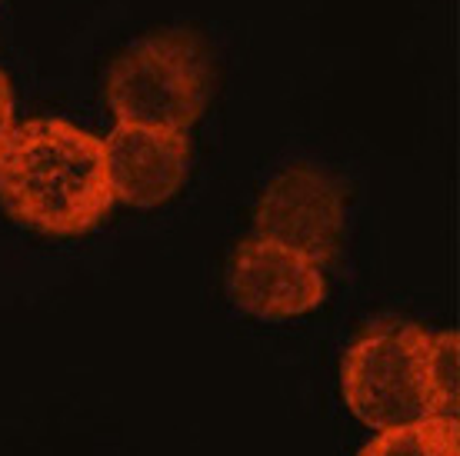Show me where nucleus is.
<instances>
[{
	"mask_svg": "<svg viewBox=\"0 0 460 456\" xmlns=\"http://www.w3.org/2000/svg\"><path fill=\"white\" fill-rule=\"evenodd\" d=\"M0 204L17 224L77 237L111 214L104 140L60 117L13 127L0 150Z\"/></svg>",
	"mask_w": 460,
	"mask_h": 456,
	"instance_id": "1",
	"label": "nucleus"
},
{
	"mask_svg": "<svg viewBox=\"0 0 460 456\" xmlns=\"http://www.w3.org/2000/svg\"><path fill=\"white\" fill-rule=\"evenodd\" d=\"M208 101V47L184 27H171L130 44L107 74V103L117 124L187 134V127L204 114Z\"/></svg>",
	"mask_w": 460,
	"mask_h": 456,
	"instance_id": "2",
	"label": "nucleus"
},
{
	"mask_svg": "<svg viewBox=\"0 0 460 456\" xmlns=\"http://www.w3.org/2000/svg\"><path fill=\"white\" fill-rule=\"evenodd\" d=\"M427 343L430 333L417 323L380 320L360 333L341 364L347 410L377 434L434 420L427 393Z\"/></svg>",
	"mask_w": 460,
	"mask_h": 456,
	"instance_id": "3",
	"label": "nucleus"
},
{
	"mask_svg": "<svg viewBox=\"0 0 460 456\" xmlns=\"http://www.w3.org/2000/svg\"><path fill=\"white\" fill-rule=\"evenodd\" d=\"M344 190L331 173L317 167H290L277 173L261 194L253 214V237L280 243L288 250L314 260L317 267H331L337 260L344 240Z\"/></svg>",
	"mask_w": 460,
	"mask_h": 456,
	"instance_id": "4",
	"label": "nucleus"
},
{
	"mask_svg": "<svg viewBox=\"0 0 460 456\" xmlns=\"http://www.w3.org/2000/svg\"><path fill=\"white\" fill-rule=\"evenodd\" d=\"M227 286L234 303L261 320L311 313L327 297V276L317 263L264 237H247L237 247Z\"/></svg>",
	"mask_w": 460,
	"mask_h": 456,
	"instance_id": "5",
	"label": "nucleus"
},
{
	"mask_svg": "<svg viewBox=\"0 0 460 456\" xmlns=\"http://www.w3.org/2000/svg\"><path fill=\"white\" fill-rule=\"evenodd\" d=\"M104 160L114 204L157 206L184 187L190 144L177 130L117 124L104 140Z\"/></svg>",
	"mask_w": 460,
	"mask_h": 456,
	"instance_id": "6",
	"label": "nucleus"
},
{
	"mask_svg": "<svg viewBox=\"0 0 460 456\" xmlns=\"http://www.w3.org/2000/svg\"><path fill=\"white\" fill-rule=\"evenodd\" d=\"M357 456H460V430L454 420H420L384 430Z\"/></svg>",
	"mask_w": 460,
	"mask_h": 456,
	"instance_id": "7",
	"label": "nucleus"
},
{
	"mask_svg": "<svg viewBox=\"0 0 460 456\" xmlns=\"http://www.w3.org/2000/svg\"><path fill=\"white\" fill-rule=\"evenodd\" d=\"M427 393H430V413L434 420L457 423V380H460V337L457 330L430 333L427 343Z\"/></svg>",
	"mask_w": 460,
	"mask_h": 456,
	"instance_id": "8",
	"label": "nucleus"
},
{
	"mask_svg": "<svg viewBox=\"0 0 460 456\" xmlns=\"http://www.w3.org/2000/svg\"><path fill=\"white\" fill-rule=\"evenodd\" d=\"M13 91H11V80L7 74L0 70V150L7 144V137L13 134Z\"/></svg>",
	"mask_w": 460,
	"mask_h": 456,
	"instance_id": "9",
	"label": "nucleus"
}]
</instances>
